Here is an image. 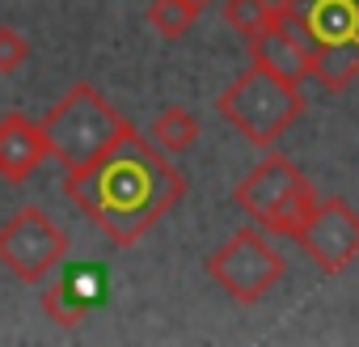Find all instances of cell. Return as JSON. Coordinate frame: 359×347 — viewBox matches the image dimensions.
<instances>
[{
  "label": "cell",
  "mask_w": 359,
  "mask_h": 347,
  "mask_svg": "<svg viewBox=\"0 0 359 347\" xmlns=\"http://www.w3.org/2000/svg\"><path fill=\"white\" fill-rule=\"evenodd\" d=\"M43 136H47V148L51 157L64 165V169H81L89 165L97 152H106L127 127L131 119H123L106 93L93 85V81H76L43 119H39Z\"/></svg>",
  "instance_id": "3"
},
{
  "label": "cell",
  "mask_w": 359,
  "mask_h": 347,
  "mask_svg": "<svg viewBox=\"0 0 359 347\" xmlns=\"http://www.w3.org/2000/svg\"><path fill=\"white\" fill-rule=\"evenodd\" d=\"M216 114L237 136H245L254 148H275L304 114V89H300V81H292L283 72L250 64L216 98Z\"/></svg>",
  "instance_id": "2"
},
{
  "label": "cell",
  "mask_w": 359,
  "mask_h": 347,
  "mask_svg": "<svg viewBox=\"0 0 359 347\" xmlns=\"http://www.w3.org/2000/svg\"><path fill=\"white\" fill-rule=\"evenodd\" d=\"M309 77L321 81L330 93L346 89V85L359 77V39L313 43V51H309Z\"/></svg>",
  "instance_id": "11"
},
{
  "label": "cell",
  "mask_w": 359,
  "mask_h": 347,
  "mask_svg": "<svg viewBox=\"0 0 359 347\" xmlns=\"http://www.w3.org/2000/svg\"><path fill=\"white\" fill-rule=\"evenodd\" d=\"M203 271L212 275V284H220V292L237 305H258L275 284H283L287 275V258L266 242V233L254 225V229H237L233 237H224Z\"/></svg>",
  "instance_id": "5"
},
{
  "label": "cell",
  "mask_w": 359,
  "mask_h": 347,
  "mask_svg": "<svg viewBox=\"0 0 359 347\" xmlns=\"http://www.w3.org/2000/svg\"><path fill=\"white\" fill-rule=\"evenodd\" d=\"M182 5H191L195 13H203V9H212V5H216V0H182Z\"/></svg>",
  "instance_id": "18"
},
{
  "label": "cell",
  "mask_w": 359,
  "mask_h": 347,
  "mask_svg": "<svg viewBox=\"0 0 359 347\" xmlns=\"http://www.w3.org/2000/svg\"><path fill=\"white\" fill-rule=\"evenodd\" d=\"M245 51H250V64H262V68L283 72L292 81H304L309 77L313 34L304 26L300 0H279V5H271V22L258 34L245 39Z\"/></svg>",
  "instance_id": "8"
},
{
  "label": "cell",
  "mask_w": 359,
  "mask_h": 347,
  "mask_svg": "<svg viewBox=\"0 0 359 347\" xmlns=\"http://www.w3.org/2000/svg\"><path fill=\"white\" fill-rule=\"evenodd\" d=\"M233 204H237L262 233L296 237V229L309 221V212H313V204H317V191H313V183L304 178V174L296 169L292 157L266 148V157L233 187Z\"/></svg>",
  "instance_id": "4"
},
{
  "label": "cell",
  "mask_w": 359,
  "mask_h": 347,
  "mask_svg": "<svg viewBox=\"0 0 359 347\" xmlns=\"http://www.w3.org/2000/svg\"><path fill=\"white\" fill-rule=\"evenodd\" d=\"M224 22H229V30L250 39L271 22V0H224Z\"/></svg>",
  "instance_id": "14"
},
{
  "label": "cell",
  "mask_w": 359,
  "mask_h": 347,
  "mask_svg": "<svg viewBox=\"0 0 359 347\" xmlns=\"http://www.w3.org/2000/svg\"><path fill=\"white\" fill-rule=\"evenodd\" d=\"M148 140H152L165 157H173V152H191L195 140H199V119H195L187 106H165V110L152 119Z\"/></svg>",
  "instance_id": "12"
},
{
  "label": "cell",
  "mask_w": 359,
  "mask_h": 347,
  "mask_svg": "<svg viewBox=\"0 0 359 347\" xmlns=\"http://www.w3.org/2000/svg\"><path fill=\"white\" fill-rule=\"evenodd\" d=\"M64 195L118 250L152 233L187 195V174L148 136L127 127L106 152L81 169H64Z\"/></svg>",
  "instance_id": "1"
},
{
  "label": "cell",
  "mask_w": 359,
  "mask_h": 347,
  "mask_svg": "<svg viewBox=\"0 0 359 347\" xmlns=\"http://www.w3.org/2000/svg\"><path fill=\"white\" fill-rule=\"evenodd\" d=\"M51 157L47 136L39 127V119L30 114H0V178L5 183H26L30 174Z\"/></svg>",
  "instance_id": "9"
},
{
  "label": "cell",
  "mask_w": 359,
  "mask_h": 347,
  "mask_svg": "<svg viewBox=\"0 0 359 347\" xmlns=\"http://www.w3.org/2000/svg\"><path fill=\"white\" fill-rule=\"evenodd\" d=\"M68 258V233L39 208L26 204L0 225V267L22 284H43Z\"/></svg>",
  "instance_id": "6"
},
{
  "label": "cell",
  "mask_w": 359,
  "mask_h": 347,
  "mask_svg": "<svg viewBox=\"0 0 359 347\" xmlns=\"http://www.w3.org/2000/svg\"><path fill=\"white\" fill-rule=\"evenodd\" d=\"M296 242L317 263V271L338 275L359 258V212L342 195H325L313 204L309 221L296 229Z\"/></svg>",
  "instance_id": "7"
},
{
  "label": "cell",
  "mask_w": 359,
  "mask_h": 347,
  "mask_svg": "<svg viewBox=\"0 0 359 347\" xmlns=\"http://www.w3.org/2000/svg\"><path fill=\"white\" fill-rule=\"evenodd\" d=\"M43 313H47L60 330H76V326L85 322V313H89V309H81V305L68 296V288H64V284H51V288L43 292Z\"/></svg>",
  "instance_id": "15"
},
{
  "label": "cell",
  "mask_w": 359,
  "mask_h": 347,
  "mask_svg": "<svg viewBox=\"0 0 359 347\" xmlns=\"http://www.w3.org/2000/svg\"><path fill=\"white\" fill-rule=\"evenodd\" d=\"M26 60H30V39L13 26H0V77L18 72Z\"/></svg>",
  "instance_id": "17"
},
{
  "label": "cell",
  "mask_w": 359,
  "mask_h": 347,
  "mask_svg": "<svg viewBox=\"0 0 359 347\" xmlns=\"http://www.w3.org/2000/svg\"><path fill=\"white\" fill-rule=\"evenodd\" d=\"M144 18H148V26H152L161 39H182V34L199 22V13H195L191 5H182V0H152Z\"/></svg>",
  "instance_id": "13"
},
{
  "label": "cell",
  "mask_w": 359,
  "mask_h": 347,
  "mask_svg": "<svg viewBox=\"0 0 359 347\" xmlns=\"http://www.w3.org/2000/svg\"><path fill=\"white\" fill-rule=\"evenodd\" d=\"M304 26L313 43H338V39H359V0H300Z\"/></svg>",
  "instance_id": "10"
},
{
  "label": "cell",
  "mask_w": 359,
  "mask_h": 347,
  "mask_svg": "<svg viewBox=\"0 0 359 347\" xmlns=\"http://www.w3.org/2000/svg\"><path fill=\"white\" fill-rule=\"evenodd\" d=\"M64 288H68V296H72L81 309H93V305L102 301V271H97V267H76V271L64 280Z\"/></svg>",
  "instance_id": "16"
}]
</instances>
